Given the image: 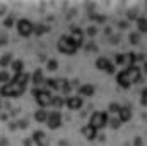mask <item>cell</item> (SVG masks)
Wrapping results in <instances>:
<instances>
[{
  "mask_svg": "<svg viewBox=\"0 0 147 146\" xmlns=\"http://www.w3.org/2000/svg\"><path fill=\"white\" fill-rule=\"evenodd\" d=\"M26 83H28V76L26 74H17L10 83H7L0 89V93H2V96H19V95L24 93Z\"/></svg>",
  "mask_w": 147,
  "mask_h": 146,
  "instance_id": "cell-1",
  "label": "cell"
},
{
  "mask_svg": "<svg viewBox=\"0 0 147 146\" xmlns=\"http://www.w3.org/2000/svg\"><path fill=\"white\" fill-rule=\"evenodd\" d=\"M58 50L63 52V53H74L77 50V45L70 36H62L58 41Z\"/></svg>",
  "mask_w": 147,
  "mask_h": 146,
  "instance_id": "cell-2",
  "label": "cell"
},
{
  "mask_svg": "<svg viewBox=\"0 0 147 146\" xmlns=\"http://www.w3.org/2000/svg\"><path fill=\"white\" fill-rule=\"evenodd\" d=\"M17 31H19V35H22V36H29V35L34 31V26H33L28 19H21V21L17 23Z\"/></svg>",
  "mask_w": 147,
  "mask_h": 146,
  "instance_id": "cell-3",
  "label": "cell"
},
{
  "mask_svg": "<svg viewBox=\"0 0 147 146\" xmlns=\"http://www.w3.org/2000/svg\"><path fill=\"white\" fill-rule=\"evenodd\" d=\"M106 122H108V117H106V113H103V112H96V113H92V117H91V126H92L94 129L103 127Z\"/></svg>",
  "mask_w": 147,
  "mask_h": 146,
  "instance_id": "cell-4",
  "label": "cell"
},
{
  "mask_svg": "<svg viewBox=\"0 0 147 146\" xmlns=\"http://www.w3.org/2000/svg\"><path fill=\"white\" fill-rule=\"evenodd\" d=\"M36 100L41 107H48L53 103V95L50 91H36Z\"/></svg>",
  "mask_w": 147,
  "mask_h": 146,
  "instance_id": "cell-5",
  "label": "cell"
},
{
  "mask_svg": "<svg viewBox=\"0 0 147 146\" xmlns=\"http://www.w3.org/2000/svg\"><path fill=\"white\" fill-rule=\"evenodd\" d=\"M50 129H57L60 124H62V115L60 112H53V113H48V119H46Z\"/></svg>",
  "mask_w": 147,
  "mask_h": 146,
  "instance_id": "cell-6",
  "label": "cell"
},
{
  "mask_svg": "<svg viewBox=\"0 0 147 146\" xmlns=\"http://www.w3.org/2000/svg\"><path fill=\"white\" fill-rule=\"evenodd\" d=\"M118 84L121 86V88H128L130 84H132V79H130V74H128V71L125 69V71H121V72L118 74Z\"/></svg>",
  "mask_w": 147,
  "mask_h": 146,
  "instance_id": "cell-7",
  "label": "cell"
},
{
  "mask_svg": "<svg viewBox=\"0 0 147 146\" xmlns=\"http://www.w3.org/2000/svg\"><path fill=\"white\" fill-rule=\"evenodd\" d=\"M67 105H69V108L77 110V108H80L82 100H80V96H70V98L67 100Z\"/></svg>",
  "mask_w": 147,
  "mask_h": 146,
  "instance_id": "cell-8",
  "label": "cell"
},
{
  "mask_svg": "<svg viewBox=\"0 0 147 146\" xmlns=\"http://www.w3.org/2000/svg\"><path fill=\"white\" fill-rule=\"evenodd\" d=\"M96 65H98L99 69H103V71H108V72H113V65H111V64L108 62V60H106V59H98Z\"/></svg>",
  "mask_w": 147,
  "mask_h": 146,
  "instance_id": "cell-9",
  "label": "cell"
},
{
  "mask_svg": "<svg viewBox=\"0 0 147 146\" xmlns=\"http://www.w3.org/2000/svg\"><path fill=\"white\" fill-rule=\"evenodd\" d=\"M96 131H98V129H94L91 124H89V126H86V127L82 129V132H84V136H86L87 139H94V138H96Z\"/></svg>",
  "mask_w": 147,
  "mask_h": 146,
  "instance_id": "cell-10",
  "label": "cell"
},
{
  "mask_svg": "<svg viewBox=\"0 0 147 146\" xmlns=\"http://www.w3.org/2000/svg\"><path fill=\"white\" fill-rule=\"evenodd\" d=\"M118 113H120V122H125V120H128V119L132 117V112H130L128 107H121Z\"/></svg>",
  "mask_w": 147,
  "mask_h": 146,
  "instance_id": "cell-11",
  "label": "cell"
},
{
  "mask_svg": "<svg viewBox=\"0 0 147 146\" xmlns=\"http://www.w3.org/2000/svg\"><path fill=\"white\" fill-rule=\"evenodd\" d=\"M74 41H75V45L79 46L80 43H82V33H80V29H77V28H72V35H70Z\"/></svg>",
  "mask_w": 147,
  "mask_h": 146,
  "instance_id": "cell-12",
  "label": "cell"
},
{
  "mask_svg": "<svg viewBox=\"0 0 147 146\" xmlns=\"http://www.w3.org/2000/svg\"><path fill=\"white\" fill-rule=\"evenodd\" d=\"M33 139H34L39 146H46V138H45V132H41V131L34 132V138H33Z\"/></svg>",
  "mask_w": 147,
  "mask_h": 146,
  "instance_id": "cell-13",
  "label": "cell"
},
{
  "mask_svg": "<svg viewBox=\"0 0 147 146\" xmlns=\"http://www.w3.org/2000/svg\"><path fill=\"white\" fill-rule=\"evenodd\" d=\"M92 93H94V88H92L91 84H86V86L80 88V95H82V96H91Z\"/></svg>",
  "mask_w": 147,
  "mask_h": 146,
  "instance_id": "cell-14",
  "label": "cell"
},
{
  "mask_svg": "<svg viewBox=\"0 0 147 146\" xmlns=\"http://www.w3.org/2000/svg\"><path fill=\"white\" fill-rule=\"evenodd\" d=\"M12 71L16 74H22V62H21V60L12 62Z\"/></svg>",
  "mask_w": 147,
  "mask_h": 146,
  "instance_id": "cell-15",
  "label": "cell"
},
{
  "mask_svg": "<svg viewBox=\"0 0 147 146\" xmlns=\"http://www.w3.org/2000/svg\"><path fill=\"white\" fill-rule=\"evenodd\" d=\"M34 117H36V120H39V122H43V120L46 122V119H48V112H46V110H39V112H36Z\"/></svg>",
  "mask_w": 147,
  "mask_h": 146,
  "instance_id": "cell-16",
  "label": "cell"
},
{
  "mask_svg": "<svg viewBox=\"0 0 147 146\" xmlns=\"http://www.w3.org/2000/svg\"><path fill=\"white\" fill-rule=\"evenodd\" d=\"M9 62H10V53H7V55H5V57H2V60H0V64H2V65H7Z\"/></svg>",
  "mask_w": 147,
  "mask_h": 146,
  "instance_id": "cell-17",
  "label": "cell"
},
{
  "mask_svg": "<svg viewBox=\"0 0 147 146\" xmlns=\"http://www.w3.org/2000/svg\"><path fill=\"white\" fill-rule=\"evenodd\" d=\"M139 26H140L142 31H147V21L146 19H140V21H139Z\"/></svg>",
  "mask_w": 147,
  "mask_h": 146,
  "instance_id": "cell-18",
  "label": "cell"
},
{
  "mask_svg": "<svg viewBox=\"0 0 147 146\" xmlns=\"http://www.w3.org/2000/svg\"><path fill=\"white\" fill-rule=\"evenodd\" d=\"M120 108H121V107H120V105H116V103H111V105H110V110L113 112V113H115V112L118 113V112H120Z\"/></svg>",
  "mask_w": 147,
  "mask_h": 146,
  "instance_id": "cell-19",
  "label": "cell"
},
{
  "mask_svg": "<svg viewBox=\"0 0 147 146\" xmlns=\"http://www.w3.org/2000/svg\"><path fill=\"white\" fill-rule=\"evenodd\" d=\"M53 105L55 107H62L63 105V100L62 98H53Z\"/></svg>",
  "mask_w": 147,
  "mask_h": 146,
  "instance_id": "cell-20",
  "label": "cell"
},
{
  "mask_svg": "<svg viewBox=\"0 0 147 146\" xmlns=\"http://www.w3.org/2000/svg\"><path fill=\"white\" fill-rule=\"evenodd\" d=\"M48 69H50V71H55V69H57V62H55V60H51V62L48 64Z\"/></svg>",
  "mask_w": 147,
  "mask_h": 146,
  "instance_id": "cell-21",
  "label": "cell"
},
{
  "mask_svg": "<svg viewBox=\"0 0 147 146\" xmlns=\"http://www.w3.org/2000/svg\"><path fill=\"white\" fill-rule=\"evenodd\" d=\"M142 103H144V105L147 107V89L144 91V93H142Z\"/></svg>",
  "mask_w": 147,
  "mask_h": 146,
  "instance_id": "cell-22",
  "label": "cell"
},
{
  "mask_svg": "<svg viewBox=\"0 0 147 146\" xmlns=\"http://www.w3.org/2000/svg\"><path fill=\"white\" fill-rule=\"evenodd\" d=\"M45 29H48V28H45V26H38V33H43V31H45Z\"/></svg>",
  "mask_w": 147,
  "mask_h": 146,
  "instance_id": "cell-23",
  "label": "cell"
},
{
  "mask_svg": "<svg viewBox=\"0 0 147 146\" xmlns=\"http://www.w3.org/2000/svg\"><path fill=\"white\" fill-rule=\"evenodd\" d=\"M137 40H139V36H137V35H134V36H132V43H137Z\"/></svg>",
  "mask_w": 147,
  "mask_h": 146,
  "instance_id": "cell-24",
  "label": "cell"
}]
</instances>
